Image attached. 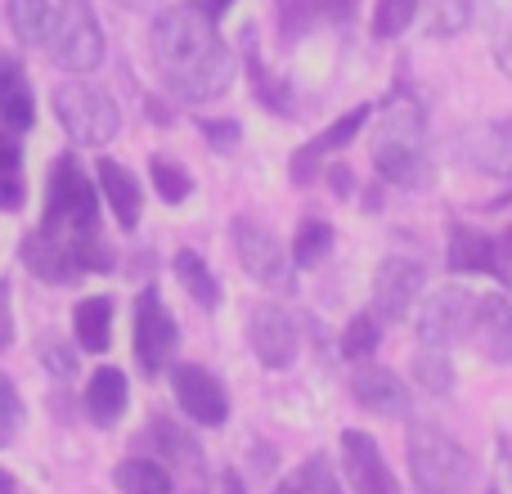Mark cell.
<instances>
[{
  "label": "cell",
  "mask_w": 512,
  "mask_h": 494,
  "mask_svg": "<svg viewBox=\"0 0 512 494\" xmlns=\"http://www.w3.org/2000/svg\"><path fill=\"white\" fill-rule=\"evenodd\" d=\"M23 261L45 283H77L81 274L113 270V247L99 239V185H90L77 158L50 167L41 230L23 239Z\"/></svg>",
  "instance_id": "obj_1"
},
{
  "label": "cell",
  "mask_w": 512,
  "mask_h": 494,
  "mask_svg": "<svg viewBox=\"0 0 512 494\" xmlns=\"http://www.w3.org/2000/svg\"><path fill=\"white\" fill-rule=\"evenodd\" d=\"M149 50L167 90L185 104H212L234 86V54L198 0L162 9L149 32Z\"/></svg>",
  "instance_id": "obj_2"
},
{
  "label": "cell",
  "mask_w": 512,
  "mask_h": 494,
  "mask_svg": "<svg viewBox=\"0 0 512 494\" xmlns=\"http://www.w3.org/2000/svg\"><path fill=\"white\" fill-rule=\"evenodd\" d=\"M405 459H409V477H414L418 494H472L477 463H472V454L463 450L450 432H441L436 423L409 427Z\"/></svg>",
  "instance_id": "obj_3"
},
{
  "label": "cell",
  "mask_w": 512,
  "mask_h": 494,
  "mask_svg": "<svg viewBox=\"0 0 512 494\" xmlns=\"http://www.w3.org/2000/svg\"><path fill=\"white\" fill-rule=\"evenodd\" d=\"M373 167L382 180L400 189H427L432 185V158H427V135L423 117L414 108H400L387 117L378 144H373Z\"/></svg>",
  "instance_id": "obj_4"
},
{
  "label": "cell",
  "mask_w": 512,
  "mask_h": 494,
  "mask_svg": "<svg viewBox=\"0 0 512 494\" xmlns=\"http://www.w3.org/2000/svg\"><path fill=\"white\" fill-rule=\"evenodd\" d=\"M54 113H59V126L68 131V140L86 144V149H104L122 131L117 99L108 90L90 86V81H68V86L54 90Z\"/></svg>",
  "instance_id": "obj_5"
},
{
  "label": "cell",
  "mask_w": 512,
  "mask_h": 494,
  "mask_svg": "<svg viewBox=\"0 0 512 494\" xmlns=\"http://www.w3.org/2000/svg\"><path fill=\"white\" fill-rule=\"evenodd\" d=\"M45 50L63 72H95L104 59V32L95 23V9L86 0H63L50 18Z\"/></svg>",
  "instance_id": "obj_6"
},
{
  "label": "cell",
  "mask_w": 512,
  "mask_h": 494,
  "mask_svg": "<svg viewBox=\"0 0 512 494\" xmlns=\"http://www.w3.org/2000/svg\"><path fill=\"white\" fill-rule=\"evenodd\" d=\"M234 252H239V265L256 283H265L274 292H292V256L283 252L279 234L265 230L261 221H252V216L234 221Z\"/></svg>",
  "instance_id": "obj_7"
},
{
  "label": "cell",
  "mask_w": 512,
  "mask_h": 494,
  "mask_svg": "<svg viewBox=\"0 0 512 494\" xmlns=\"http://www.w3.org/2000/svg\"><path fill=\"white\" fill-rule=\"evenodd\" d=\"M472 315H477V297L459 283H445L441 292L423 301V315H418V342L445 351V346L472 337Z\"/></svg>",
  "instance_id": "obj_8"
},
{
  "label": "cell",
  "mask_w": 512,
  "mask_h": 494,
  "mask_svg": "<svg viewBox=\"0 0 512 494\" xmlns=\"http://www.w3.org/2000/svg\"><path fill=\"white\" fill-rule=\"evenodd\" d=\"M176 342H180V328L171 319V310L162 306V297L153 288L140 292L135 301V360H140L144 373H158L171 364L176 355Z\"/></svg>",
  "instance_id": "obj_9"
},
{
  "label": "cell",
  "mask_w": 512,
  "mask_h": 494,
  "mask_svg": "<svg viewBox=\"0 0 512 494\" xmlns=\"http://www.w3.org/2000/svg\"><path fill=\"white\" fill-rule=\"evenodd\" d=\"M423 283H427V270L418 261H409V256H387V261L378 265V274H373V310H378V319L400 324V319L409 315V306L418 301Z\"/></svg>",
  "instance_id": "obj_10"
},
{
  "label": "cell",
  "mask_w": 512,
  "mask_h": 494,
  "mask_svg": "<svg viewBox=\"0 0 512 494\" xmlns=\"http://www.w3.org/2000/svg\"><path fill=\"white\" fill-rule=\"evenodd\" d=\"M369 113H373L369 104L351 108V113H342L333 126H324V131H319L315 140H306V144H301V149L292 153V162H288V176H292V185H297V189L315 185V176H319V162H324L328 153L346 149V144H351L355 135H360V126L369 122Z\"/></svg>",
  "instance_id": "obj_11"
},
{
  "label": "cell",
  "mask_w": 512,
  "mask_h": 494,
  "mask_svg": "<svg viewBox=\"0 0 512 494\" xmlns=\"http://www.w3.org/2000/svg\"><path fill=\"white\" fill-rule=\"evenodd\" d=\"M248 342L256 351V360L265 364V369H288L292 360H297V319L288 315L283 306H256L252 319H248Z\"/></svg>",
  "instance_id": "obj_12"
},
{
  "label": "cell",
  "mask_w": 512,
  "mask_h": 494,
  "mask_svg": "<svg viewBox=\"0 0 512 494\" xmlns=\"http://www.w3.org/2000/svg\"><path fill=\"white\" fill-rule=\"evenodd\" d=\"M171 387H176L180 409H185L194 423L221 427L225 418H230V396H225V387L203 369V364H176V373H171Z\"/></svg>",
  "instance_id": "obj_13"
},
{
  "label": "cell",
  "mask_w": 512,
  "mask_h": 494,
  "mask_svg": "<svg viewBox=\"0 0 512 494\" xmlns=\"http://www.w3.org/2000/svg\"><path fill=\"white\" fill-rule=\"evenodd\" d=\"M342 468H346V481H351L355 494H400L378 441H373L369 432H360V427L342 432Z\"/></svg>",
  "instance_id": "obj_14"
},
{
  "label": "cell",
  "mask_w": 512,
  "mask_h": 494,
  "mask_svg": "<svg viewBox=\"0 0 512 494\" xmlns=\"http://www.w3.org/2000/svg\"><path fill=\"white\" fill-rule=\"evenodd\" d=\"M472 346L490 364H512V306L504 292H481L472 315Z\"/></svg>",
  "instance_id": "obj_15"
},
{
  "label": "cell",
  "mask_w": 512,
  "mask_h": 494,
  "mask_svg": "<svg viewBox=\"0 0 512 494\" xmlns=\"http://www.w3.org/2000/svg\"><path fill=\"white\" fill-rule=\"evenodd\" d=\"M351 396L378 418H409V387L382 364H360L351 373Z\"/></svg>",
  "instance_id": "obj_16"
},
{
  "label": "cell",
  "mask_w": 512,
  "mask_h": 494,
  "mask_svg": "<svg viewBox=\"0 0 512 494\" xmlns=\"http://www.w3.org/2000/svg\"><path fill=\"white\" fill-rule=\"evenodd\" d=\"M149 441H153V450L162 454V468L176 472V477H189V494L203 490V450H198V441L185 432V427L167 423V418H153Z\"/></svg>",
  "instance_id": "obj_17"
},
{
  "label": "cell",
  "mask_w": 512,
  "mask_h": 494,
  "mask_svg": "<svg viewBox=\"0 0 512 494\" xmlns=\"http://www.w3.org/2000/svg\"><path fill=\"white\" fill-rule=\"evenodd\" d=\"M459 153L468 167L486 176H512V126L508 122H477L463 131Z\"/></svg>",
  "instance_id": "obj_18"
},
{
  "label": "cell",
  "mask_w": 512,
  "mask_h": 494,
  "mask_svg": "<svg viewBox=\"0 0 512 494\" xmlns=\"http://www.w3.org/2000/svg\"><path fill=\"white\" fill-rule=\"evenodd\" d=\"M360 0H279V32L288 41L310 36L315 27H333V23H351Z\"/></svg>",
  "instance_id": "obj_19"
},
{
  "label": "cell",
  "mask_w": 512,
  "mask_h": 494,
  "mask_svg": "<svg viewBox=\"0 0 512 494\" xmlns=\"http://www.w3.org/2000/svg\"><path fill=\"white\" fill-rule=\"evenodd\" d=\"M95 180H99V189H104L108 207H113L117 225H122V230H135V225H140V212H144L140 180H135L131 171H126L122 162H113V158H99Z\"/></svg>",
  "instance_id": "obj_20"
},
{
  "label": "cell",
  "mask_w": 512,
  "mask_h": 494,
  "mask_svg": "<svg viewBox=\"0 0 512 494\" xmlns=\"http://www.w3.org/2000/svg\"><path fill=\"white\" fill-rule=\"evenodd\" d=\"M450 270H459V274H495L499 283L508 279L495 239H486V234L472 230V225H454V234H450Z\"/></svg>",
  "instance_id": "obj_21"
},
{
  "label": "cell",
  "mask_w": 512,
  "mask_h": 494,
  "mask_svg": "<svg viewBox=\"0 0 512 494\" xmlns=\"http://www.w3.org/2000/svg\"><path fill=\"white\" fill-rule=\"evenodd\" d=\"M36 122V99H32V81L18 68V59H0V126L5 131H32Z\"/></svg>",
  "instance_id": "obj_22"
},
{
  "label": "cell",
  "mask_w": 512,
  "mask_h": 494,
  "mask_svg": "<svg viewBox=\"0 0 512 494\" xmlns=\"http://www.w3.org/2000/svg\"><path fill=\"white\" fill-rule=\"evenodd\" d=\"M126 400H131V387H126V373L104 364L95 369V378L86 382V414L95 418L99 427H113L117 418L126 414Z\"/></svg>",
  "instance_id": "obj_23"
},
{
  "label": "cell",
  "mask_w": 512,
  "mask_h": 494,
  "mask_svg": "<svg viewBox=\"0 0 512 494\" xmlns=\"http://www.w3.org/2000/svg\"><path fill=\"white\" fill-rule=\"evenodd\" d=\"M113 301L108 297H86L77 301V310H72V333H77V346L90 355L108 351V342H113Z\"/></svg>",
  "instance_id": "obj_24"
},
{
  "label": "cell",
  "mask_w": 512,
  "mask_h": 494,
  "mask_svg": "<svg viewBox=\"0 0 512 494\" xmlns=\"http://www.w3.org/2000/svg\"><path fill=\"white\" fill-rule=\"evenodd\" d=\"M27 198V180H23V149H18L14 131L0 126V212H18Z\"/></svg>",
  "instance_id": "obj_25"
},
{
  "label": "cell",
  "mask_w": 512,
  "mask_h": 494,
  "mask_svg": "<svg viewBox=\"0 0 512 494\" xmlns=\"http://www.w3.org/2000/svg\"><path fill=\"white\" fill-rule=\"evenodd\" d=\"M117 490L122 494H171L176 481L158 459H122L117 463Z\"/></svg>",
  "instance_id": "obj_26"
},
{
  "label": "cell",
  "mask_w": 512,
  "mask_h": 494,
  "mask_svg": "<svg viewBox=\"0 0 512 494\" xmlns=\"http://www.w3.org/2000/svg\"><path fill=\"white\" fill-rule=\"evenodd\" d=\"M176 279L189 288V297L198 301V306L216 310L221 306V283L212 279V270H207V261L194 252V247H180L176 252Z\"/></svg>",
  "instance_id": "obj_27"
},
{
  "label": "cell",
  "mask_w": 512,
  "mask_h": 494,
  "mask_svg": "<svg viewBox=\"0 0 512 494\" xmlns=\"http://www.w3.org/2000/svg\"><path fill=\"white\" fill-rule=\"evenodd\" d=\"M328 252H333V225L319 221V216H306V221L297 225V239H292V265L315 270Z\"/></svg>",
  "instance_id": "obj_28"
},
{
  "label": "cell",
  "mask_w": 512,
  "mask_h": 494,
  "mask_svg": "<svg viewBox=\"0 0 512 494\" xmlns=\"http://www.w3.org/2000/svg\"><path fill=\"white\" fill-rule=\"evenodd\" d=\"M54 5L50 0H9V27L23 45H45V32H50Z\"/></svg>",
  "instance_id": "obj_29"
},
{
  "label": "cell",
  "mask_w": 512,
  "mask_h": 494,
  "mask_svg": "<svg viewBox=\"0 0 512 494\" xmlns=\"http://www.w3.org/2000/svg\"><path fill=\"white\" fill-rule=\"evenodd\" d=\"M378 342H382V328H378V315H373V310H360V315L342 328V355L346 360H355V364L373 360Z\"/></svg>",
  "instance_id": "obj_30"
},
{
  "label": "cell",
  "mask_w": 512,
  "mask_h": 494,
  "mask_svg": "<svg viewBox=\"0 0 512 494\" xmlns=\"http://www.w3.org/2000/svg\"><path fill=\"white\" fill-rule=\"evenodd\" d=\"M279 494H342V490H337V477L328 472V459L315 454V459H306L288 481H283Z\"/></svg>",
  "instance_id": "obj_31"
},
{
  "label": "cell",
  "mask_w": 512,
  "mask_h": 494,
  "mask_svg": "<svg viewBox=\"0 0 512 494\" xmlns=\"http://www.w3.org/2000/svg\"><path fill=\"white\" fill-rule=\"evenodd\" d=\"M149 180H153V189H158L162 203H171V207L185 203L189 189H194L189 171L180 167V162H171V158H153V162H149Z\"/></svg>",
  "instance_id": "obj_32"
},
{
  "label": "cell",
  "mask_w": 512,
  "mask_h": 494,
  "mask_svg": "<svg viewBox=\"0 0 512 494\" xmlns=\"http://www.w3.org/2000/svg\"><path fill=\"white\" fill-rule=\"evenodd\" d=\"M409 373H414L418 382H423L432 396H445V391H454V369H450V360H445V351H418L414 360H409Z\"/></svg>",
  "instance_id": "obj_33"
},
{
  "label": "cell",
  "mask_w": 512,
  "mask_h": 494,
  "mask_svg": "<svg viewBox=\"0 0 512 494\" xmlns=\"http://www.w3.org/2000/svg\"><path fill=\"white\" fill-rule=\"evenodd\" d=\"M472 18H477V0H436L432 36H459V32H468Z\"/></svg>",
  "instance_id": "obj_34"
},
{
  "label": "cell",
  "mask_w": 512,
  "mask_h": 494,
  "mask_svg": "<svg viewBox=\"0 0 512 494\" xmlns=\"http://www.w3.org/2000/svg\"><path fill=\"white\" fill-rule=\"evenodd\" d=\"M418 0H378L373 5V36H396L414 23Z\"/></svg>",
  "instance_id": "obj_35"
},
{
  "label": "cell",
  "mask_w": 512,
  "mask_h": 494,
  "mask_svg": "<svg viewBox=\"0 0 512 494\" xmlns=\"http://www.w3.org/2000/svg\"><path fill=\"white\" fill-rule=\"evenodd\" d=\"M18 427H23V400H18L14 382L0 373V450H5V445H14Z\"/></svg>",
  "instance_id": "obj_36"
},
{
  "label": "cell",
  "mask_w": 512,
  "mask_h": 494,
  "mask_svg": "<svg viewBox=\"0 0 512 494\" xmlns=\"http://www.w3.org/2000/svg\"><path fill=\"white\" fill-rule=\"evenodd\" d=\"M203 135H207V144H212L216 153H230V149H239L243 126L239 122H203Z\"/></svg>",
  "instance_id": "obj_37"
},
{
  "label": "cell",
  "mask_w": 512,
  "mask_h": 494,
  "mask_svg": "<svg viewBox=\"0 0 512 494\" xmlns=\"http://www.w3.org/2000/svg\"><path fill=\"white\" fill-rule=\"evenodd\" d=\"M14 342V310H9V283H0V351Z\"/></svg>",
  "instance_id": "obj_38"
},
{
  "label": "cell",
  "mask_w": 512,
  "mask_h": 494,
  "mask_svg": "<svg viewBox=\"0 0 512 494\" xmlns=\"http://www.w3.org/2000/svg\"><path fill=\"white\" fill-rule=\"evenodd\" d=\"M328 185H333L337 198H346V194H351V171H346V167H328Z\"/></svg>",
  "instance_id": "obj_39"
},
{
  "label": "cell",
  "mask_w": 512,
  "mask_h": 494,
  "mask_svg": "<svg viewBox=\"0 0 512 494\" xmlns=\"http://www.w3.org/2000/svg\"><path fill=\"white\" fill-rule=\"evenodd\" d=\"M230 5H234V0H198V9H203V14L212 18V23H216V18H221Z\"/></svg>",
  "instance_id": "obj_40"
},
{
  "label": "cell",
  "mask_w": 512,
  "mask_h": 494,
  "mask_svg": "<svg viewBox=\"0 0 512 494\" xmlns=\"http://www.w3.org/2000/svg\"><path fill=\"white\" fill-rule=\"evenodd\" d=\"M221 494H248V490H243V481H239V472H225V477H221Z\"/></svg>",
  "instance_id": "obj_41"
},
{
  "label": "cell",
  "mask_w": 512,
  "mask_h": 494,
  "mask_svg": "<svg viewBox=\"0 0 512 494\" xmlns=\"http://www.w3.org/2000/svg\"><path fill=\"white\" fill-rule=\"evenodd\" d=\"M0 494H18V486H14V477H9L5 468H0Z\"/></svg>",
  "instance_id": "obj_42"
},
{
  "label": "cell",
  "mask_w": 512,
  "mask_h": 494,
  "mask_svg": "<svg viewBox=\"0 0 512 494\" xmlns=\"http://www.w3.org/2000/svg\"><path fill=\"white\" fill-rule=\"evenodd\" d=\"M495 247H499V256H508V261H512V230H508V234H504V239H499Z\"/></svg>",
  "instance_id": "obj_43"
},
{
  "label": "cell",
  "mask_w": 512,
  "mask_h": 494,
  "mask_svg": "<svg viewBox=\"0 0 512 494\" xmlns=\"http://www.w3.org/2000/svg\"><path fill=\"white\" fill-rule=\"evenodd\" d=\"M122 5L126 9H140V5H149V0H122Z\"/></svg>",
  "instance_id": "obj_44"
}]
</instances>
